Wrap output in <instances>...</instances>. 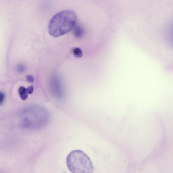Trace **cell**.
<instances>
[{
    "label": "cell",
    "instance_id": "10",
    "mask_svg": "<svg viewBox=\"0 0 173 173\" xmlns=\"http://www.w3.org/2000/svg\"><path fill=\"white\" fill-rule=\"evenodd\" d=\"M5 94L3 92L0 93V104L1 105L3 103L5 98Z\"/></svg>",
    "mask_w": 173,
    "mask_h": 173
},
{
    "label": "cell",
    "instance_id": "9",
    "mask_svg": "<svg viewBox=\"0 0 173 173\" xmlns=\"http://www.w3.org/2000/svg\"><path fill=\"white\" fill-rule=\"evenodd\" d=\"M27 81L29 83H33L34 81V78L32 75H28L26 77Z\"/></svg>",
    "mask_w": 173,
    "mask_h": 173
},
{
    "label": "cell",
    "instance_id": "11",
    "mask_svg": "<svg viewBox=\"0 0 173 173\" xmlns=\"http://www.w3.org/2000/svg\"><path fill=\"white\" fill-rule=\"evenodd\" d=\"M18 71L20 72H23L25 71V68L23 65H19L18 66L17 68Z\"/></svg>",
    "mask_w": 173,
    "mask_h": 173
},
{
    "label": "cell",
    "instance_id": "2",
    "mask_svg": "<svg viewBox=\"0 0 173 173\" xmlns=\"http://www.w3.org/2000/svg\"><path fill=\"white\" fill-rule=\"evenodd\" d=\"M67 166L72 173H92L94 164L90 158L80 150H72L66 159Z\"/></svg>",
    "mask_w": 173,
    "mask_h": 173
},
{
    "label": "cell",
    "instance_id": "6",
    "mask_svg": "<svg viewBox=\"0 0 173 173\" xmlns=\"http://www.w3.org/2000/svg\"><path fill=\"white\" fill-rule=\"evenodd\" d=\"M73 34L77 38H81L83 36V30L80 25H76L73 28Z\"/></svg>",
    "mask_w": 173,
    "mask_h": 173
},
{
    "label": "cell",
    "instance_id": "4",
    "mask_svg": "<svg viewBox=\"0 0 173 173\" xmlns=\"http://www.w3.org/2000/svg\"><path fill=\"white\" fill-rule=\"evenodd\" d=\"M166 33L168 43L173 47V21L169 24L166 29Z\"/></svg>",
    "mask_w": 173,
    "mask_h": 173
},
{
    "label": "cell",
    "instance_id": "1",
    "mask_svg": "<svg viewBox=\"0 0 173 173\" xmlns=\"http://www.w3.org/2000/svg\"><path fill=\"white\" fill-rule=\"evenodd\" d=\"M77 16L71 10H65L57 13L50 20L48 31L55 37L62 36L73 29L76 25Z\"/></svg>",
    "mask_w": 173,
    "mask_h": 173
},
{
    "label": "cell",
    "instance_id": "12",
    "mask_svg": "<svg viewBox=\"0 0 173 173\" xmlns=\"http://www.w3.org/2000/svg\"><path fill=\"white\" fill-rule=\"evenodd\" d=\"M34 88L33 86L29 87L27 89V92L29 94H32L33 92Z\"/></svg>",
    "mask_w": 173,
    "mask_h": 173
},
{
    "label": "cell",
    "instance_id": "8",
    "mask_svg": "<svg viewBox=\"0 0 173 173\" xmlns=\"http://www.w3.org/2000/svg\"><path fill=\"white\" fill-rule=\"evenodd\" d=\"M72 51L76 57L79 58L82 57L83 55L82 51L79 48H74L72 49Z\"/></svg>",
    "mask_w": 173,
    "mask_h": 173
},
{
    "label": "cell",
    "instance_id": "3",
    "mask_svg": "<svg viewBox=\"0 0 173 173\" xmlns=\"http://www.w3.org/2000/svg\"><path fill=\"white\" fill-rule=\"evenodd\" d=\"M23 114L25 117L21 124L25 128H38L47 122L46 111L40 107H30L26 110Z\"/></svg>",
    "mask_w": 173,
    "mask_h": 173
},
{
    "label": "cell",
    "instance_id": "5",
    "mask_svg": "<svg viewBox=\"0 0 173 173\" xmlns=\"http://www.w3.org/2000/svg\"><path fill=\"white\" fill-rule=\"evenodd\" d=\"M53 85H51L53 86V91L55 90L56 94L57 95V96L60 97L62 96V90H61V88L60 82H59V79H53Z\"/></svg>",
    "mask_w": 173,
    "mask_h": 173
},
{
    "label": "cell",
    "instance_id": "7",
    "mask_svg": "<svg viewBox=\"0 0 173 173\" xmlns=\"http://www.w3.org/2000/svg\"><path fill=\"white\" fill-rule=\"evenodd\" d=\"M18 92L22 100H25L27 99L28 94L25 87L23 86L20 87L18 89Z\"/></svg>",
    "mask_w": 173,
    "mask_h": 173
}]
</instances>
